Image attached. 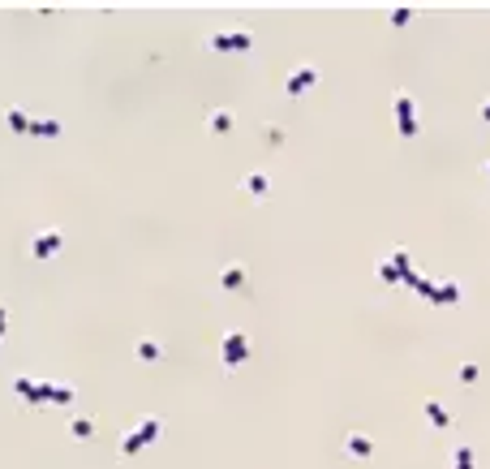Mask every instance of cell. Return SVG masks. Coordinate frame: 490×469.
Masks as SVG:
<instances>
[{"label": "cell", "mask_w": 490, "mask_h": 469, "mask_svg": "<svg viewBox=\"0 0 490 469\" xmlns=\"http://www.w3.org/2000/svg\"><path fill=\"white\" fill-rule=\"evenodd\" d=\"M220 358H224V366L228 370H237V366H245V358H250V341H245V332H224V341H220Z\"/></svg>", "instance_id": "2"}, {"label": "cell", "mask_w": 490, "mask_h": 469, "mask_svg": "<svg viewBox=\"0 0 490 469\" xmlns=\"http://www.w3.org/2000/svg\"><path fill=\"white\" fill-rule=\"evenodd\" d=\"M379 280H383V284H396V280H400V267L391 263V258H379Z\"/></svg>", "instance_id": "19"}, {"label": "cell", "mask_w": 490, "mask_h": 469, "mask_svg": "<svg viewBox=\"0 0 490 469\" xmlns=\"http://www.w3.org/2000/svg\"><path fill=\"white\" fill-rule=\"evenodd\" d=\"M241 284H245V263H224L220 288H224V293H233V288H241Z\"/></svg>", "instance_id": "8"}, {"label": "cell", "mask_w": 490, "mask_h": 469, "mask_svg": "<svg viewBox=\"0 0 490 469\" xmlns=\"http://www.w3.org/2000/svg\"><path fill=\"white\" fill-rule=\"evenodd\" d=\"M241 190H250L254 198H267V190H271V181H267V172H245V181H241Z\"/></svg>", "instance_id": "10"}, {"label": "cell", "mask_w": 490, "mask_h": 469, "mask_svg": "<svg viewBox=\"0 0 490 469\" xmlns=\"http://www.w3.org/2000/svg\"><path fill=\"white\" fill-rule=\"evenodd\" d=\"M452 469H473V448L469 444H460L452 452Z\"/></svg>", "instance_id": "18"}, {"label": "cell", "mask_w": 490, "mask_h": 469, "mask_svg": "<svg viewBox=\"0 0 490 469\" xmlns=\"http://www.w3.org/2000/svg\"><path fill=\"white\" fill-rule=\"evenodd\" d=\"M482 121H486V125H490V100H486V104H482Z\"/></svg>", "instance_id": "24"}, {"label": "cell", "mask_w": 490, "mask_h": 469, "mask_svg": "<svg viewBox=\"0 0 490 469\" xmlns=\"http://www.w3.org/2000/svg\"><path fill=\"white\" fill-rule=\"evenodd\" d=\"M60 246H65V233L60 229H43L35 241H30V254H35V258H52Z\"/></svg>", "instance_id": "5"}, {"label": "cell", "mask_w": 490, "mask_h": 469, "mask_svg": "<svg viewBox=\"0 0 490 469\" xmlns=\"http://www.w3.org/2000/svg\"><path fill=\"white\" fill-rule=\"evenodd\" d=\"M460 379H465V383H478V366L465 362V366H460Z\"/></svg>", "instance_id": "22"}, {"label": "cell", "mask_w": 490, "mask_h": 469, "mask_svg": "<svg viewBox=\"0 0 490 469\" xmlns=\"http://www.w3.org/2000/svg\"><path fill=\"white\" fill-rule=\"evenodd\" d=\"M69 400H73V387H52V405H69Z\"/></svg>", "instance_id": "20"}, {"label": "cell", "mask_w": 490, "mask_h": 469, "mask_svg": "<svg viewBox=\"0 0 490 469\" xmlns=\"http://www.w3.org/2000/svg\"><path fill=\"white\" fill-rule=\"evenodd\" d=\"M60 121H52V117H43V121H30V134L35 138H60Z\"/></svg>", "instance_id": "12"}, {"label": "cell", "mask_w": 490, "mask_h": 469, "mask_svg": "<svg viewBox=\"0 0 490 469\" xmlns=\"http://www.w3.org/2000/svg\"><path fill=\"white\" fill-rule=\"evenodd\" d=\"M434 306H456L460 301V284L456 280H447V284H434V297H430Z\"/></svg>", "instance_id": "9"}, {"label": "cell", "mask_w": 490, "mask_h": 469, "mask_svg": "<svg viewBox=\"0 0 490 469\" xmlns=\"http://www.w3.org/2000/svg\"><path fill=\"white\" fill-rule=\"evenodd\" d=\"M5 323H9V314H5V306H0V336H5Z\"/></svg>", "instance_id": "23"}, {"label": "cell", "mask_w": 490, "mask_h": 469, "mask_svg": "<svg viewBox=\"0 0 490 469\" xmlns=\"http://www.w3.org/2000/svg\"><path fill=\"white\" fill-rule=\"evenodd\" d=\"M310 87H318V69H314V65H301L297 73H288V82H284V95H305Z\"/></svg>", "instance_id": "6"}, {"label": "cell", "mask_w": 490, "mask_h": 469, "mask_svg": "<svg viewBox=\"0 0 490 469\" xmlns=\"http://www.w3.org/2000/svg\"><path fill=\"white\" fill-rule=\"evenodd\" d=\"M13 392H18V396H26L30 405H35V396H39V383H35V379H13Z\"/></svg>", "instance_id": "16"}, {"label": "cell", "mask_w": 490, "mask_h": 469, "mask_svg": "<svg viewBox=\"0 0 490 469\" xmlns=\"http://www.w3.org/2000/svg\"><path fill=\"white\" fill-rule=\"evenodd\" d=\"M138 362H159V341H138Z\"/></svg>", "instance_id": "17"}, {"label": "cell", "mask_w": 490, "mask_h": 469, "mask_svg": "<svg viewBox=\"0 0 490 469\" xmlns=\"http://www.w3.org/2000/svg\"><path fill=\"white\" fill-rule=\"evenodd\" d=\"M159 431H163V426H159V417H146V422H138V426H134V431H129L125 439H121V457H134L138 448L155 444V439H159Z\"/></svg>", "instance_id": "1"}, {"label": "cell", "mask_w": 490, "mask_h": 469, "mask_svg": "<svg viewBox=\"0 0 490 469\" xmlns=\"http://www.w3.org/2000/svg\"><path fill=\"white\" fill-rule=\"evenodd\" d=\"M486 176H490V159H486Z\"/></svg>", "instance_id": "25"}, {"label": "cell", "mask_w": 490, "mask_h": 469, "mask_svg": "<svg viewBox=\"0 0 490 469\" xmlns=\"http://www.w3.org/2000/svg\"><path fill=\"white\" fill-rule=\"evenodd\" d=\"M207 43L215 47V52H250L254 35H250V30H228V35H211Z\"/></svg>", "instance_id": "4"}, {"label": "cell", "mask_w": 490, "mask_h": 469, "mask_svg": "<svg viewBox=\"0 0 490 469\" xmlns=\"http://www.w3.org/2000/svg\"><path fill=\"white\" fill-rule=\"evenodd\" d=\"M421 413L430 417V426H434V431H452V413L439 405V400H421Z\"/></svg>", "instance_id": "7"}, {"label": "cell", "mask_w": 490, "mask_h": 469, "mask_svg": "<svg viewBox=\"0 0 490 469\" xmlns=\"http://www.w3.org/2000/svg\"><path fill=\"white\" fill-rule=\"evenodd\" d=\"M345 448L353 452V457H370V452H374V439H370V435H349Z\"/></svg>", "instance_id": "13"}, {"label": "cell", "mask_w": 490, "mask_h": 469, "mask_svg": "<svg viewBox=\"0 0 490 469\" xmlns=\"http://www.w3.org/2000/svg\"><path fill=\"white\" fill-rule=\"evenodd\" d=\"M207 125L215 129V134H228V129H233V112H228V108H215V112L207 117Z\"/></svg>", "instance_id": "14"}, {"label": "cell", "mask_w": 490, "mask_h": 469, "mask_svg": "<svg viewBox=\"0 0 490 469\" xmlns=\"http://www.w3.org/2000/svg\"><path fill=\"white\" fill-rule=\"evenodd\" d=\"M5 125L13 129V134H30V117L22 108H5Z\"/></svg>", "instance_id": "11"}, {"label": "cell", "mask_w": 490, "mask_h": 469, "mask_svg": "<svg viewBox=\"0 0 490 469\" xmlns=\"http://www.w3.org/2000/svg\"><path fill=\"white\" fill-rule=\"evenodd\" d=\"M396 125L404 138H417V108H413V95L396 91Z\"/></svg>", "instance_id": "3"}, {"label": "cell", "mask_w": 490, "mask_h": 469, "mask_svg": "<svg viewBox=\"0 0 490 469\" xmlns=\"http://www.w3.org/2000/svg\"><path fill=\"white\" fill-rule=\"evenodd\" d=\"M408 18H413V9H408V5H400V9H391V26H404Z\"/></svg>", "instance_id": "21"}, {"label": "cell", "mask_w": 490, "mask_h": 469, "mask_svg": "<svg viewBox=\"0 0 490 469\" xmlns=\"http://www.w3.org/2000/svg\"><path fill=\"white\" fill-rule=\"evenodd\" d=\"M69 435H73V439H91V435H95V422H91V417H73V422H69Z\"/></svg>", "instance_id": "15"}]
</instances>
